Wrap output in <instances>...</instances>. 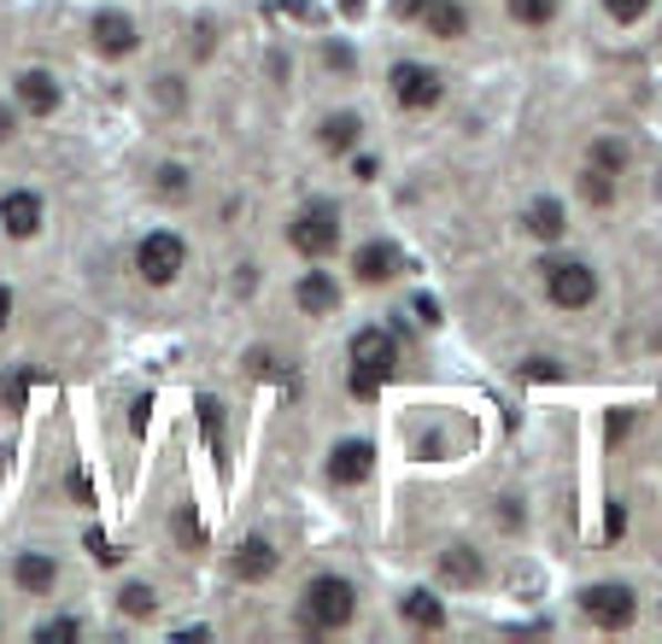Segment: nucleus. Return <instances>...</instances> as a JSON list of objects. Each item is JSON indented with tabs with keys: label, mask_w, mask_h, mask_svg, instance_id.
Returning <instances> with one entry per match:
<instances>
[{
	"label": "nucleus",
	"mask_w": 662,
	"mask_h": 644,
	"mask_svg": "<svg viewBox=\"0 0 662 644\" xmlns=\"http://www.w3.org/2000/svg\"><path fill=\"white\" fill-rule=\"evenodd\" d=\"M340 235H346V223H340L335 200H305L299 212L287 217V246H294L305 264H328L340 253Z\"/></svg>",
	"instance_id": "1"
},
{
	"label": "nucleus",
	"mask_w": 662,
	"mask_h": 644,
	"mask_svg": "<svg viewBox=\"0 0 662 644\" xmlns=\"http://www.w3.org/2000/svg\"><path fill=\"white\" fill-rule=\"evenodd\" d=\"M352 615H358V586H352L346 574H317V580H305V592H299V621L312 633H340L352 627Z\"/></svg>",
	"instance_id": "2"
},
{
	"label": "nucleus",
	"mask_w": 662,
	"mask_h": 644,
	"mask_svg": "<svg viewBox=\"0 0 662 644\" xmlns=\"http://www.w3.org/2000/svg\"><path fill=\"white\" fill-rule=\"evenodd\" d=\"M346 358H352V392H358V399H376L381 381L399 369V340H393L381 323H369V328H358V335H352Z\"/></svg>",
	"instance_id": "3"
},
{
	"label": "nucleus",
	"mask_w": 662,
	"mask_h": 644,
	"mask_svg": "<svg viewBox=\"0 0 662 644\" xmlns=\"http://www.w3.org/2000/svg\"><path fill=\"white\" fill-rule=\"evenodd\" d=\"M540 282H546V299L557 310H592L598 305V269L587 258H546L540 264Z\"/></svg>",
	"instance_id": "4"
},
{
	"label": "nucleus",
	"mask_w": 662,
	"mask_h": 644,
	"mask_svg": "<svg viewBox=\"0 0 662 644\" xmlns=\"http://www.w3.org/2000/svg\"><path fill=\"white\" fill-rule=\"evenodd\" d=\"M387 94L399 112H434L446 100V76L422 59H393L387 65Z\"/></svg>",
	"instance_id": "5"
},
{
	"label": "nucleus",
	"mask_w": 662,
	"mask_h": 644,
	"mask_svg": "<svg viewBox=\"0 0 662 644\" xmlns=\"http://www.w3.org/2000/svg\"><path fill=\"white\" fill-rule=\"evenodd\" d=\"M182 269H189V241H182L176 228H147V235L135 241V276L147 287H171Z\"/></svg>",
	"instance_id": "6"
},
{
	"label": "nucleus",
	"mask_w": 662,
	"mask_h": 644,
	"mask_svg": "<svg viewBox=\"0 0 662 644\" xmlns=\"http://www.w3.org/2000/svg\"><path fill=\"white\" fill-rule=\"evenodd\" d=\"M581 615L592 621V627H604V633H622V627H633L639 597H633V586H622V580H592V586L581 592Z\"/></svg>",
	"instance_id": "7"
},
{
	"label": "nucleus",
	"mask_w": 662,
	"mask_h": 644,
	"mask_svg": "<svg viewBox=\"0 0 662 644\" xmlns=\"http://www.w3.org/2000/svg\"><path fill=\"white\" fill-rule=\"evenodd\" d=\"M89 41H94V53L100 59H130L141 48V24L123 7H100L89 18Z\"/></svg>",
	"instance_id": "8"
},
{
	"label": "nucleus",
	"mask_w": 662,
	"mask_h": 644,
	"mask_svg": "<svg viewBox=\"0 0 662 644\" xmlns=\"http://www.w3.org/2000/svg\"><path fill=\"white\" fill-rule=\"evenodd\" d=\"M12 106L24 112V117H53L59 106H65V89H59V76H53V71L30 65V71H18V76H12Z\"/></svg>",
	"instance_id": "9"
},
{
	"label": "nucleus",
	"mask_w": 662,
	"mask_h": 644,
	"mask_svg": "<svg viewBox=\"0 0 662 644\" xmlns=\"http://www.w3.org/2000/svg\"><path fill=\"white\" fill-rule=\"evenodd\" d=\"M399 12L417 18V24L428 35H440V41H464L469 35V7L464 0H399Z\"/></svg>",
	"instance_id": "10"
},
{
	"label": "nucleus",
	"mask_w": 662,
	"mask_h": 644,
	"mask_svg": "<svg viewBox=\"0 0 662 644\" xmlns=\"http://www.w3.org/2000/svg\"><path fill=\"white\" fill-rule=\"evenodd\" d=\"M323 474H328V487H364L369 474H376V446L369 440H335Z\"/></svg>",
	"instance_id": "11"
},
{
	"label": "nucleus",
	"mask_w": 662,
	"mask_h": 644,
	"mask_svg": "<svg viewBox=\"0 0 662 644\" xmlns=\"http://www.w3.org/2000/svg\"><path fill=\"white\" fill-rule=\"evenodd\" d=\"M41 223H48V205H41L35 188H7L0 194V228H7L12 241H35Z\"/></svg>",
	"instance_id": "12"
},
{
	"label": "nucleus",
	"mask_w": 662,
	"mask_h": 644,
	"mask_svg": "<svg viewBox=\"0 0 662 644\" xmlns=\"http://www.w3.org/2000/svg\"><path fill=\"white\" fill-rule=\"evenodd\" d=\"M522 235H528V241H540V246L569 241V205L557 200V194L528 200V205H522Z\"/></svg>",
	"instance_id": "13"
},
{
	"label": "nucleus",
	"mask_w": 662,
	"mask_h": 644,
	"mask_svg": "<svg viewBox=\"0 0 662 644\" xmlns=\"http://www.w3.org/2000/svg\"><path fill=\"white\" fill-rule=\"evenodd\" d=\"M340 282H335V269H305V276L294 282V305L305 310V317H335L340 310Z\"/></svg>",
	"instance_id": "14"
},
{
	"label": "nucleus",
	"mask_w": 662,
	"mask_h": 644,
	"mask_svg": "<svg viewBox=\"0 0 662 644\" xmlns=\"http://www.w3.org/2000/svg\"><path fill=\"white\" fill-rule=\"evenodd\" d=\"M405 269V258H399V246L393 241H364L358 253H352V276H358L364 287H381V282H393Z\"/></svg>",
	"instance_id": "15"
},
{
	"label": "nucleus",
	"mask_w": 662,
	"mask_h": 644,
	"mask_svg": "<svg viewBox=\"0 0 662 644\" xmlns=\"http://www.w3.org/2000/svg\"><path fill=\"white\" fill-rule=\"evenodd\" d=\"M12 586L30 592V597H53V586H59L53 551H18V556H12Z\"/></svg>",
	"instance_id": "16"
},
{
	"label": "nucleus",
	"mask_w": 662,
	"mask_h": 644,
	"mask_svg": "<svg viewBox=\"0 0 662 644\" xmlns=\"http://www.w3.org/2000/svg\"><path fill=\"white\" fill-rule=\"evenodd\" d=\"M230 574L241 580V586H258V580H271V574H276V545H271L264 533L241 539V551L230 556Z\"/></svg>",
	"instance_id": "17"
},
{
	"label": "nucleus",
	"mask_w": 662,
	"mask_h": 644,
	"mask_svg": "<svg viewBox=\"0 0 662 644\" xmlns=\"http://www.w3.org/2000/svg\"><path fill=\"white\" fill-rule=\"evenodd\" d=\"M358 141H364V117L358 112H328L317 123V147L328 159H346V153H358Z\"/></svg>",
	"instance_id": "18"
},
{
	"label": "nucleus",
	"mask_w": 662,
	"mask_h": 644,
	"mask_svg": "<svg viewBox=\"0 0 662 644\" xmlns=\"http://www.w3.org/2000/svg\"><path fill=\"white\" fill-rule=\"evenodd\" d=\"M440 574L451 580V586H487V563H481V551H469V545H446L440 551Z\"/></svg>",
	"instance_id": "19"
},
{
	"label": "nucleus",
	"mask_w": 662,
	"mask_h": 644,
	"mask_svg": "<svg viewBox=\"0 0 662 644\" xmlns=\"http://www.w3.org/2000/svg\"><path fill=\"white\" fill-rule=\"evenodd\" d=\"M399 615L410 621V627H422V633H440V627H446V604H440L434 592H422V586L399 597Z\"/></svg>",
	"instance_id": "20"
},
{
	"label": "nucleus",
	"mask_w": 662,
	"mask_h": 644,
	"mask_svg": "<svg viewBox=\"0 0 662 644\" xmlns=\"http://www.w3.org/2000/svg\"><path fill=\"white\" fill-rule=\"evenodd\" d=\"M592 171H604V176H622L628 171V141H615V135H598L592 141V153H587Z\"/></svg>",
	"instance_id": "21"
},
{
	"label": "nucleus",
	"mask_w": 662,
	"mask_h": 644,
	"mask_svg": "<svg viewBox=\"0 0 662 644\" xmlns=\"http://www.w3.org/2000/svg\"><path fill=\"white\" fill-rule=\"evenodd\" d=\"M118 610L130 615V621H147V615L159 610V592L147 586V580H130V586L118 592Z\"/></svg>",
	"instance_id": "22"
},
{
	"label": "nucleus",
	"mask_w": 662,
	"mask_h": 644,
	"mask_svg": "<svg viewBox=\"0 0 662 644\" xmlns=\"http://www.w3.org/2000/svg\"><path fill=\"white\" fill-rule=\"evenodd\" d=\"M505 12L516 18V24H528V30H546L557 18V0H505Z\"/></svg>",
	"instance_id": "23"
},
{
	"label": "nucleus",
	"mask_w": 662,
	"mask_h": 644,
	"mask_svg": "<svg viewBox=\"0 0 662 644\" xmlns=\"http://www.w3.org/2000/svg\"><path fill=\"white\" fill-rule=\"evenodd\" d=\"M171 533H176L182 551H200V545H205V522L194 515V504H182V510L171 515Z\"/></svg>",
	"instance_id": "24"
},
{
	"label": "nucleus",
	"mask_w": 662,
	"mask_h": 644,
	"mask_svg": "<svg viewBox=\"0 0 662 644\" xmlns=\"http://www.w3.org/2000/svg\"><path fill=\"white\" fill-rule=\"evenodd\" d=\"M581 200L587 205H615V176H604V171H581Z\"/></svg>",
	"instance_id": "25"
},
{
	"label": "nucleus",
	"mask_w": 662,
	"mask_h": 644,
	"mask_svg": "<svg viewBox=\"0 0 662 644\" xmlns=\"http://www.w3.org/2000/svg\"><path fill=\"white\" fill-rule=\"evenodd\" d=\"M35 638H41V644H71V638H82V621H71V615L35 621Z\"/></svg>",
	"instance_id": "26"
},
{
	"label": "nucleus",
	"mask_w": 662,
	"mask_h": 644,
	"mask_svg": "<svg viewBox=\"0 0 662 644\" xmlns=\"http://www.w3.org/2000/svg\"><path fill=\"white\" fill-rule=\"evenodd\" d=\"M651 7H656V0H604V12L615 18V24H639Z\"/></svg>",
	"instance_id": "27"
},
{
	"label": "nucleus",
	"mask_w": 662,
	"mask_h": 644,
	"mask_svg": "<svg viewBox=\"0 0 662 644\" xmlns=\"http://www.w3.org/2000/svg\"><path fill=\"white\" fill-rule=\"evenodd\" d=\"M159 194L182 200V194H189V171H182V164H164V171H159Z\"/></svg>",
	"instance_id": "28"
},
{
	"label": "nucleus",
	"mask_w": 662,
	"mask_h": 644,
	"mask_svg": "<svg viewBox=\"0 0 662 644\" xmlns=\"http://www.w3.org/2000/svg\"><path fill=\"white\" fill-rule=\"evenodd\" d=\"M89 556H94V563H100V569H118V563H123V551L112 545V539H106V533H89Z\"/></svg>",
	"instance_id": "29"
},
{
	"label": "nucleus",
	"mask_w": 662,
	"mask_h": 644,
	"mask_svg": "<svg viewBox=\"0 0 662 644\" xmlns=\"http://www.w3.org/2000/svg\"><path fill=\"white\" fill-rule=\"evenodd\" d=\"M12 135H18V106H7V100H0V147H7Z\"/></svg>",
	"instance_id": "30"
},
{
	"label": "nucleus",
	"mask_w": 662,
	"mask_h": 644,
	"mask_svg": "<svg viewBox=\"0 0 662 644\" xmlns=\"http://www.w3.org/2000/svg\"><path fill=\"white\" fill-rule=\"evenodd\" d=\"M352 176H358V182H376V176H381V164L369 159V153H358V159H352Z\"/></svg>",
	"instance_id": "31"
},
{
	"label": "nucleus",
	"mask_w": 662,
	"mask_h": 644,
	"mask_svg": "<svg viewBox=\"0 0 662 644\" xmlns=\"http://www.w3.org/2000/svg\"><path fill=\"white\" fill-rule=\"evenodd\" d=\"M604 533H610V539H622V533H628V510H622V504H610V515H604Z\"/></svg>",
	"instance_id": "32"
},
{
	"label": "nucleus",
	"mask_w": 662,
	"mask_h": 644,
	"mask_svg": "<svg viewBox=\"0 0 662 644\" xmlns=\"http://www.w3.org/2000/svg\"><path fill=\"white\" fill-rule=\"evenodd\" d=\"M628 428H633V410H615V417H610V440H628Z\"/></svg>",
	"instance_id": "33"
},
{
	"label": "nucleus",
	"mask_w": 662,
	"mask_h": 644,
	"mask_svg": "<svg viewBox=\"0 0 662 644\" xmlns=\"http://www.w3.org/2000/svg\"><path fill=\"white\" fill-rule=\"evenodd\" d=\"M417 317H422V323H428V328H434V323H440V305H434V299H428V294H422V299H417Z\"/></svg>",
	"instance_id": "34"
},
{
	"label": "nucleus",
	"mask_w": 662,
	"mask_h": 644,
	"mask_svg": "<svg viewBox=\"0 0 662 644\" xmlns=\"http://www.w3.org/2000/svg\"><path fill=\"white\" fill-rule=\"evenodd\" d=\"M323 59H328V65H340V71L352 65V53H346V48H335V41H328V48H323Z\"/></svg>",
	"instance_id": "35"
},
{
	"label": "nucleus",
	"mask_w": 662,
	"mask_h": 644,
	"mask_svg": "<svg viewBox=\"0 0 662 644\" xmlns=\"http://www.w3.org/2000/svg\"><path fill=\"white\" fill-rule=\"evenodd\" d=\"M7 323H12V287H0V335H7Z\"/></svg>",
	"instance_id": "36"
},
{
	"label": "nucleus",
	"mask_w": 662,
	"mask_h": 644,
	"mask_svg": "<svg viewBox=\"0 0 662 644\" xmlns=\"http://www.w3.org/2000/svg\"><path fill=\"white\" fill-rule=\"evenodd\" d=\"M346 7H364V0H346Z\"/></svg>",
	"instance_id": "37"
}]
</instances>
